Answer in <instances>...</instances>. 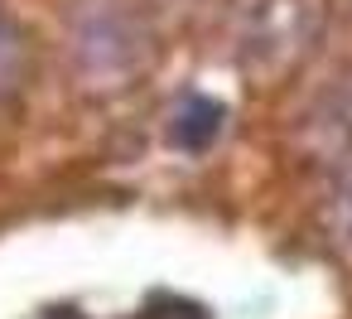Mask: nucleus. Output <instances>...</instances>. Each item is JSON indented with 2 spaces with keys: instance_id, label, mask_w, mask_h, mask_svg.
<instances>
[{
  "instance_id": "obj_1",
  "label": "nucleus",
  "mask_w": 352,
  "mask_h": 319,
  "mask_svg": "<svg viewBox=\"0 0 352 319\" xmlns=\"http://www.w3.org/2000/svg\"><path fill=\"white\" fill-rule=\"evenodd\" d=\"M155 54L150 20L135 0H73L63 15V59L82 92H126Z\"/></svg>"
},
{
  "instance_id": "obj_2",
  "label": "nucleus",
  "mask_w": 352,
  "mask_h": 319,
  "mask_svg": "<svg viewBox=\"0 0 352 319\" xmlns=\"http://www.w3.org/2000/svg\"><path fill=\"white\" fill-rule=\"evenodd\" d=\"M323 0H261L241 34V63L251 78L270 83L294 73L323 34Z\"/></svg>"
},
{
  "instance_id": "obj_3",
  "label": "nucleus",
  "mask_w": 352,
  "mask_h": 319,
  "mask_svg": "<svg viewBox=\"0 0 352 319\" xmlns=\"http://www.w3.org/2000/svg\"><path fill=\"white\" fill-rule=\"evenodd\" d=\"M318 223H323L328 247L352 261V150L328 174V189H323V203H318Z\"/></svg>"
},
{
  "instance_id": "obj_4",
  "label": "nucleus",
  "mask_w": 352,
  "mask_h": 319,
  "mask_svg": "<svg viewBox=\"0 0 352 319\" xmlns=\"http://www.w3.org/2000/svg\"><path fill=\"white\" fill-rule=\"evenodd\" d=\"M222 121H227V107H222V102H212V97H188V102H179V112H174V121H169V141H174L179 150L198 155V150H208V145L217 141Z\"/></svg>"
},
{
  "instance_id": "obj_5",
  "label": "nucleus",
  "mask_w": 352,
  "mask_h": 319,
  "mask_svg": "<svg viewBox=\"0 0 352 319\" xmlns=\"http://www.w3.org/2000/svg\"><path fill=\"white\" fill-rule=\"evenodd\" d=\"M30 78H34V44L10 15H0V102H20Z\"/></svg>"
},
{
  "instance_id": "obj_6",
  "label": "nucleus",
  "mask_w": 352,
  "mask_h": 319,
  "mask_svg": "<svg viewBox=\"0 0 352 319\" xmlns=\"http://www.w3.org/2000/svg\"><path fill=\"white\" fill-rule=\"evenodd\" d=\"M323 116H328V126H338V131H347V136H352V73L333 88V97H328Z\"/></svg>"
},
{
  "instance_id": "obj_7",
  "label": "nucleus",
  "mask_w": 352,
  "mask_h": 319,
  "mask_svg": "<svg viewBox=\"0 0 352 319\" xmlns=\"http://www.w3.org/2000/svg\"><path fill=\"white\" fill-rule=\"evenodd\" d=\"M30 319H87V314L73 309V305H49V309H39V314H30Z\"/></svg>"
}]
</instances>
